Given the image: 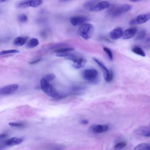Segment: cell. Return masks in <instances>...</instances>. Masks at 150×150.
<instances>
[{
    "instance_id": "obj_6",
    "label": "cell",
    "mask_w": 150,
    "mask_h": 150,
    "mask_svg": "<svg viewBox=\"0 0 150 150\" xmlns=\"http://www.w3.org/2000/svg\"><path fill=\"white\" fill-rule=\"evenodd\" d=\"M150 18L149 13L140 15L135 19L130 20L129 24L131 25L143 24L149 20Z\"/></svg>"
},
{
    "instance_id": "obj_15",
    "label": "cell",
    "mask_w": 150,
    "mask_h": 150,
    "mask_svg": "<svg viewBox=\"0 0 150 150\" xmlns=\"http://www.w3.org/2000/svg\"><path fill=\"white\" fill-rule=\"evenodd\" d=\"M136 132L139 134L146 137L150 136L149 126H144L139 127Z\"/></svg>"
},
{
    "instance_id": "obj_16",
    "label": "cell",
    "mask_w": 150,
    "mask_h": 150,
    "mask_svg": "<svg viewBox=\"0 0 150 150\" xmlns=\"http://www.w3.org/2000/svg\"><path fill=\"white\" fill-rule=\"evenodd\" d=\"M23 139L21 138L13 137L7 140L5 142L6 145L9 146L18 145L21 144Z\"/></svg>"
},
{
    "instance_id": "obj_3",
    "label": "cell",
    "mask_w": 150,
    "mask_h": 150,
    "mask_svg": "<svg viewBox=\"0 0 150 150\" xmlns=\"http://www.w3.org/2000/svg\"><path fill=\"white\" fill-rule=\"evenodd\" d=\"M82 76L84 79L93 84H96L98 82V73L95 69H90L84 70L82 73Z\"/></svg>"
},
{
    "instance_id": "obj_9",
    "label": "cell",
    "mask_w": 150,
    "mask_h": 150,
    "mask_svg": "<svg viewBox=\"0 0 150 150\" xmlns=\"http://www.w3.org/2000/svg\"><path fill=\"white\" fill-rule=\"evenodd\" d=\"M93 59L101 69L103 72L104 79L107 82L110 75V70H109L103 64L99 59L96 58H93Z\"/></svg>"
},
{
    "instance_id": "obj_28",
    "label": "cell",
    "mask_w": 150,
    "mask_h": 150,
    "mask_svg": "<svg viewBox=\"0 0 150 150\" xmlns=\"http://www.w3.org/2000/svg\"><path fill=\"white\" fill-rule=\"evenodd\" d=\"M55 78V75L53 74H49L46 75L44 78L50 81L54 79Z\"/></svg>"
},
{
    "instance_id": "obj_14",
    "label": "cell",
    "mask_w": 150,
    "mask_h": 150,
    "mask_svg": "<svg viewBox=\"0 0 150 150\" xmlns=\"http://www.w3.org/2000/svg\"><path fill=\"white\" fill-rule=\"evenodd\" d=\"M72 61L73 62L74 67L76 69L83 67L85 66L86 63V60L82 57H75Z\"/></svg>"
},
{
    "instance_id": "obj_2",
    "label": "cell",
    "mask_w": 150,
    "mask_h": 150,
    "mask_svg": "<svg viewBox=\"0 0 150 150\" xmlns=\"http://www.w3.org/2000/svg\"><path fill=\"white\" fill-rule=\"evenodd\" d=\"M132 8V6L128 4L113 5L108 10V13L112 16H117L128 11Z\"/></svg>"
},
{
    "instance_id": "obj_5",
    "label": "cell",
    "mask_w": 150,
    "mask_h": 150,
    "mask_svg": "<svg viewBox=\"0 0 150 150\" xmlns=\"http://www.w3.org/2000/svg\"><path fill=\"white\" fill-rule=\"evenodd\" d=\"M42 0H20L16 3V7L23 8L28 7H36L41 5Z\"/></svg>"
},
{
    "instance_id": "obj_21",
    "label": "cell",
    "mask_w": 150,
    "mask_h": 150,
    "mask_svg": "<svg viewBox=\"0 0 150 150\" xmlns=\"http://www.w3.org/2000/svg\"><path fill=\"white\" fill-rule=\"evenodd\" d=\"M146 32L145 29H142L140 30L136 37V40L139 41L142 40L146 36Z\"/></svg>"
},
{
    "instance_id": "obj_27",
    "label": "cell",
    "mask_w": 150,
    "mask_h": 150,
    "mask_svg": "<svg viewBox=\"0 0 150 150\" xmlns=\"http://www.w3.org/2000/svg\"><path fill=\"white\" fill-rule=\"evenodd\" d=\"M9 125L12 127H21L24 126V124L22 123L13 122L9 123Z\"/></svg>"
},
{
    "instance_id": "obj_17",
    "label": "cell",
    "mask_w": 150,
    "mask_h": 150,
    "mask_svg": "<svg viewBox=\"0 0 150 150\" xmlns=\"http://www.w3.org/2000/svg\"><path fill=\"white\" fill-rule=\"evenodd\" d=\"M28 39V37H18L14 39L13 43L16 46H22L26 43Z\"/></svg>"
},
{
    "instance_id": "obj_8",
    "label": "cell",
    "mask_w": 150,
    "mask_h": 150,
    "mask_svg": "<svg viewBox=\"0 0 150 150\" xmlns=\"http://www.w3.org/2000/svg\"><path fill=\"white\" fill-rule=\"evenodd\" d=\"M89 18L84 16H77L71 17L70 20L71 23L74 26L79 25L89 21Z\"/></svg>"
},
{
    "instance_id": "obj_18",
    "label": "cell",
    "mask_w": 150,
    "mask_h": 150,
    "mask_svg": "<svg viewBox=\"0 0 150 150\" xmlns=\"http://www.w3.org/2000/svg\"><path fill=\"white\" fill-rule=\"evenodd\" d=\"M135 150H150V144L148 143H143L138 145L134 148Z\"/></svg>"
},
{
    "instance_id": "obj_22",
    "label": "cell",
    "mask_w": 150,
    "mask_h": 150,
    "mask_svg": "<svg viewBox=\"0 0 150 150\" xmlns=\"http://www.w3.org/2000/svg\"><path fill=\"white\" fill-rule=\"evenodd\" d=\"M127 144V142L125 141H121L118 142L115 145L114 148L115 150L121 149L125 147Z\"/></svg>"
},
{
    "instance_id": "obj_32",
    "label": "cell",
    "mask_w": 150,
    "mask_h": 150,
    "mask_svg": "<svg viewBox=\"0 0 150 150\" xmlns=\"http://www.w3.org/2000/svg\"><path fill=\"white\" fill-rule=\"evenodd\" d=\"M80 122L83 125H87L88 123V121L87 120L83 119L81 120Z\"/></svg>"
},
{
    "instance_id": "obj_10",
    "label": "cell",
    "mask_w": 150,
    "mask_h": 150,
    "mask_svg": "<svg viewBox=\"0 0 150 150\" xmlns=\"http://www.w3.org/2000/svg\"><path fill=\"white\" fill-rule=\"evenodd\" d=\"M110 4L108 1H103L92 6L90 8V10L91 11H98L108 8Z\"/></svg>"
},
{
    "instance_id": "obj_13",
    "label": "cell",
    "mask_w": 150,
    "mask_h": 150,
    "mask_svg": "<svg viewBox=\"0 0 150 150\" xmlns=\"http://www.w3.org/2000/svg\"><path fill=\"white\" fill-rule=\"evenodd\" d=\"M137 31L136 27H132L125 30L123 33L122 38L123 39H129L132 37Z\"/></svg>"
},
{
    "instance_id": "obj_29",
    "label": "cell",
    "mask_w": 150,
    "mask_h": 150,
    "mask_svg": "<svg viewBox=\"0 0 150 150\" xmlns=\"http://www.w3.org/2000/svg\"><path fill=\"white\" fill-rule=\"evenodd\" d=\"M70 54L69 52L57 53L56 56L57 57H67Z\"/></svg>"
},
{
    "instance_id": "obj_31",
    "label": "cell",
    "mask_w": 150,
    "mask_h": 150,
    "mask_svg": "<svg viewBox=\"0 0 150 150\" xmlns=\"http://www.w3.org/2000/svg\"><path fill=\"white\" fill-rule=\"evenodd\" d=\"M7 137V135L6 134L3 133L0 134V140L4 139Z\"/></svg>"
},
{
    "instance_id": "obj_35",
    "label": "cell",
    "mask_w": 150,
    "mask_h": 150,
    "mask_svg": "<svg viewBox=\"0 0 150 150\" xmlns=\"http://www.w3.org/2000/svg\"><path fill=\"white\" fill-rule=\"evenodd\" d=\"M69 0H59L61 2L66 1Z\"/></svg>"
},
{
    "instance_id": "obj_33",
    "label": "cell",
    "mask_w": 150,
    "mask_h": 150,
    "mask_svg": "<svg viewBox=\"0 0 150 150\" xmlns=\"http://www.w3.org/2000/svg\"><path fill=\"white\" fill-rule=\"evenodd\" d=\"M130 1L132 2H137L142 0H129Z\"/></svg>"
},
{
    "instance_id": "obj_19",
    "label": "cell",
    "mask_w": 150,
    "mask_h": 150,
    "mask_svg": "<svg viewBox=\"0 0 150 150\" xmlns=\"http://www.w3.org/2000/svg\"><path fill=\"white\" fill-rule=\"evenodd\" d=\"M39 41L36 38H32L27 43L26 46L29 48H33L38 45Z\"/></svg>"
},
{
    "instance_id": "obj_20",
    "label": "cell",
    "mask_w": 150,
    "mask_h": 150,
    "mask_svg": "<svg viewBox=\"0 0 150 150\" xmlns=\"http://www.w3.org/2000/svg\"><path fill=\"white\" fill-rule=\"evenodd\" d=\"M132 51L134 53L142 57H145V54L143 50L140 47L135 46L132 49Z\"/></svg>"
},
{
    "instance_id": "obj_4",
    "label": "cell",
    "mask_w": 150,
    "mask_h": 150,
    "mask_svg": "<svg viewBox=\"0 0 150 150\" xmlns=\"http://www.w3.org/2000/svg\"><path fill=\"white\" fill-rule=\"evenodd\" d=\"M93 30V26L92 25L89 23H84L79 27V33L84 39L87 40L91 37Z\"/></svg>"
},
{
    "instance_id": "obj_1",
    "label": "cell",
    "mask_w": 150,
    "mask_h": 150,
    "mask_svg": "<svg viewBox=\"0 0 150 150\" xmlns=\"http://www.w3.org/2000/svg\"><path fill=\"white\" fill-rule=\"evenodd\" d=\"M40 83L42 90L48 96L57 99L62 98L65 96L59 94L49 81L44 78L40 79Z\"/></svg>"
},
{
    "instance_id": "obj_24",
    "label": "cell",
    "mask_w": 150,
    "mask_h": 150,
    "mask_svg": "<svg viewBox=\"0 0 150 150\" xmlns=\"http://www.w3.org/2000/svg\"><path fill=\"white\" fill-rule=\"evenodd\" d=\"M18 21L21 23L26 22L28 20L27 16L24 14H21L18 15L17 17Z\"/></svg>"
},
{
    "instance_id": "obj_12",
    "label": "cell",
    "mask_w": 150,
    "mask_h": 150,
    "mask_svg": "<svg viewBox=\"0 0 150 150\" xmlns=\"http://www.w3.org/2000/svg\"><path fill=\"white\" fill-rule=\"evenodd\" d=\"M123 33L122 28L120 27H117L110 31V36L112 39L116 40L122 37Z\"/></svg>"
},
{
    "instance_id": "obj_34",
    "label": "cell",
    "mask_w": 150,
    "mask_h": 150,
    "mask_svg": "<svg viewBox=\"0 0 150 150\" xmlns=\"http://www.w3.org/2000/svg\"><path fill=\"white\" fill-rule=\"evenodd\" d=\"M7 0H0V3L5 2Z\"/></svg>"
},
{
    "instance_id": "obj_7",
    "label": "cell",
    "mask_w": 150,
    "mask_h": 150,
    "mask_svg": "<svg viewBox=\"0 0 150 150\" xmlns=\"http://www.w3.org/2000/svg\"><path fill=\"white\" fill-rule=\"evenodd\" d=\"M109 129V126L106 125H93L90 127L89 130L92 133H100L106 132Z\"/></svg>"
},
{
    "instance_id": "obj_30",
    "label": "cell",
    "mask_w": 150,
    "mask_h": 150,
    "mask_svg": "<svg viewBox=\"0 0 150 150\" xmlns=\"http://www.w3.org/2000/svg\"><path fill=\"white\" fill-rule=\"evenodd\" d=\"M41 60V59H37L35 60H34L31 61L30 62H29V63L30 64H36L39 62H40Z\"/></svg>"
},
{
    "instance_id": "obj_11",
    "label": "cell",
    "mask_w": 150,
    "mask_h": 150,
    "mask_svg": "<svg viewBox=\"0 0 150 150\" xmlns=\"http://www.w3.org/2000/svg\"><path fill=\"white\" fill-rule=\"evenodd\" d=\"M17 84H12L0 88V95L9 94L16 90L18 87Z\"/></svg>"
},
{
    "instance_id": "obj_23",
    "label": "cell",
    "mask_w": 150,
    "mask_h": 150,
    "mask_svg": "<svg viewBox=\"0 0 150 150\" xmlns=\"http://www.w3.org/2000/svg\"><path fill=\"white\" fill-rule=\"evenodd\" d=\"M74 49L71 47L62 48L56 49L54 52L57 53L66 52L73 51Z\"/></svg>"
},
{
    "instance_id": "obj_26",
    "label": "cell",
    "mask_w": 150,
    "mask_h": 150,
    "mask_svg": "<svg viewBox=\"0 0 150 150\" xmlns=\"http://www.w3.org/2000/svg\"><path fill=\"white\" fill-rule=\"evenodd\" d=\"M104 51L107 53L108 55L110 60L112 61L113 59V56L111 50L108 48L105 47L103 48Z\"/></svg>"
},
{
    "instance_id": "obj_25",
    "label": "cell",
    "mask_w": 150,
    "mask_h": 150,
    "mask_svg": "<svg viewBox=\"0 0 150 150\" xmlns=\"http://www.w3.org/2000/svg\"><path fill=\"white\" fill-rule=\"evenodd\" d=\"M20 52L19 50H4L0 52V55L18 53Z\"/></svg>"
}]
</instances>
